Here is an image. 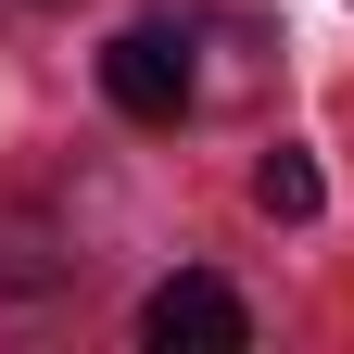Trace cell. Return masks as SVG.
Segmentation results:
<instances>
[{"mask_svg":"<svg viewBox=\"0 0 354 354\" xmlns=\"http://www.w3.org/2000/svg\"><path fill=\"white\" fill-rule=\"evenodd\" d=\"M102 102L127 127H177V114H190V51H177L165 26H114L102 38Z\"/></svg>","mask_w":354,"mask_h":354,"instance_id":"1","label":"cell"},{"mask_svg":"<svg viewBox=\"0 0 354 354\" xmlns=\"http://www.w3.org/2000/svg\"><path fill=\"white\" fill-rule=\"evenodd\" d=\"M140 342H152V354H241V342H253V304H241L228 279H165V291L140 304Z\"/></svg>","mask_w":354,"mask_h":354,"instance_id":"2","label":"cell"},{"mask_svg":"<svg viewBox=\"0 0 354 354\" xmlns=\"http://www.w3.org/2000/svg\"><path fill=\"white\" fill-rule=\"evenodd\" d=\"M253 203L266 215H317V152H266L253 165Z\"/></svg>","mask_w":354,"mask_h":354,"instance_id":"3","label":"cell"}]
</instances>
